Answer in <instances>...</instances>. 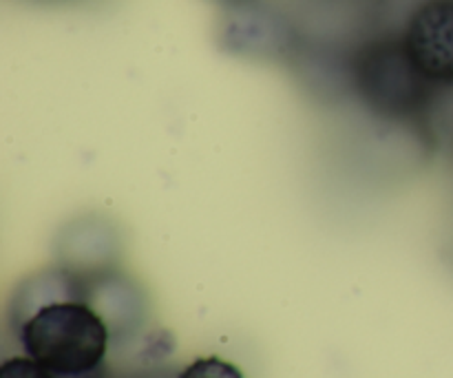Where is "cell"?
I'll return each mask as SVG.
<instances>
[{"label": "cell", "mask_w": 453, "mask_h": 378, "mask_svg": "<svg viewBox=\"0 0 453 378\" xmlns=\"http://www.w3.org/2000/svg\"><path fill=\"white\" fill-rule=\"evenodd\" d=\"M349 93L383 122H423L441 87L407 51L401 35L380 34L349 49Z\"/></svg>", "instance_id": "1"}, {"label": "cell", "mask_w": 453, "mask_h": 378, "mask_svg": "<svg viewBox=\"0 0 453 378\" xmlns=\"http://www.w3.org/2000/svg\"><path fill=\"white\" fill-rule=\"evenodd\" d=\"M27 357L56 376L102 370L111 343L104 319L84 299H60L31 312L16 328Z\"/></svg>", "instance_id": "2"}, {"label": "cell", "mask_w": 453, "mask_h": 378, "mask_svg": "<svg viewBox=\"0 0 453 378\" xmlns=\"http://www.w3.org/2000/svg\"><path fill=\"white\" fill-rule=\"evenodd\" d=\"M217 42L226 53L243 60L295 62L305 38L281 9L250 0L226 9Z\"/></svg>", "instance_id": "3"}, {"label": "cell", "mask_w": 453, "mask_h": 378, "mask_svg": "<svg viewBox=\"0 0 453 378\" xmlns=\"http://www.w3.org/2000/svg\"><path fill=\"white\" fill-rule=\"evenodd\" d=\"M403 40L436 87L453 84V0H423L407 18Z\"/></svg>", "instance_id": "4"}, {"label": "cell", "mask_w": 453, "mask_h": 378, "mask_svg": "<svg viewBox=\"0 0 453 378\" xmlns=\"http://www.w3.org/2000/svg\"><path fill=\"white\" fill-rule=\"evenodd\" d=\"M56 252L60 266L82 277L111 270L119 255V230L104 215H80L60 228Z\"/></svg>", "instance_id": "5"}, {"label": "cell", "mask_w": 453, "mask_h": 378, "mask_svg": "<svg viewBox=\"0 0 453 378\" xmlns=\"http://www.w3.org/2000/svg\"><path fill=\"white\" fill-rule=\"evenodd\" d=\"M84 301L104 319L111 339L135 332L146 317L144 292L115 268L84 277Z\"/></svg>", "instance_id": "6"}, {"label": "cell", "mask_w": 453, "mask_h": 378, "mask_svg": "<svg viewBox=\"0 0 453 378\" xmlns=\"http://www.w3.org/2000/svg\"><path fill=\"white\" fill-rule=\"evenodd\" d=\"M177 378H246L234 363L219 357H199L190 361Z\"/></svg>", "instance_id": "7"}, {"label": "cell", "mask_w": 453, "mask_h": 378, "mask_svg": "<svg viewBox=\"0 0 453 378\" xmlns=\"http://www.w3.org/2000/svg\"><path fill=\"white\" fill-rule=\"evenodd\" d=\"M0 378H56L31 357H13L0 366Z\"/></svg>", "instance_id": "8"}, {"label": "cell", "mask_w": 453, "mask_h": 378, "mask_svg": "<svg viewBox=\"0 0 453 378\" xmlns=\"http://www.w3.org/2000/svg\"><path fill=\"white\" fill-rule=\"evenodd\" d=\"M212 3L221 4V7H237V4H243V3H250V0H212Z\"/></svg>", "instance_id": "9"}]
</instances>
